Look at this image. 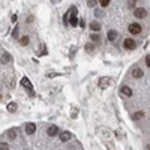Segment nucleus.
<instances>
[{
  "instance_id": "1",
  "label": "nucleus",
  "mask_w": 150,
  "mask_h": 150,
  "mask_svg": "<svg viewBox=\"0 0 150 150\" xmlns=\"http://www.w3.org/2000/svg\"><path fill=\"white\" fill-rule=\"evenodd\" d=\"M128 30H129L131 35H138V33H141V26L138 23H132V24H129Z\"/></svg>"
},
{
  "instance_id": "2",
  "label": "nucleus",
  "mask_w": 150,
  "mask_h": 150,
  "mask_svg": "<svg viewBox=\"0 0 150 150\" xmlns=\"http://www.w3.org/2000/svg\"><path fill=\"white\" fill-rule=\"evenodd\" d=\"M123 45H125V48H126V50H135V47H137L135 41H134V39H131V38L125 39V41H123Z\"/></svg>"
},
{
  "instance_id": "3",
  "label": "nucleus",
  "mask_w": 150,
  "mask_h": 150,
  "mask_svg": "<svg viewBox=\"0 0 150 150\" xmlns=\"http://www.w3.org/2000/svg\"><path fill=\"white\" fill-rule=\"evenodd\" d=\"M134 15H135L137 18H146L147 17V9H144V8H137L134 11Z\"/></svg>"
},
{
  "instance_id": "4",
  "label": "nucleus",
  "mask_w": 150,
  "mask_h": 150,
  "mask_svg": "<svg viewBox=\"0 0 150 150\" xmlns=\"http://www.w3.org/2000/svg\"><path fill=\"white\" fill-rule=\"evenodd\" d=\"M110 84H111V78H108V77H104V78L99 80V87H101L102 90H105Z\"/></svg>"
},
{
  "instance_id": "5",
  "label": "nucleus",
  "mask_w": 150,
  "mask_h": 150,
  "mask_svg": "<svg viewBox=\"0 0 150 150\" xmlns=\"http://www.w3.org/2000/svg\"><path fill=\"white\" fill-rule=\"evenodd\" d=\"M21 84H23L24 87H26V89L30 90V95H32V96L35 95V92H33V87H32V83H30V80H29L27 77H24L23 80H21Z\"/></svg>"
},
{
  "instance_id": "6",
  "label": "nucleus",
  "mask_w": 150,
  "mask_h": 150,
  "mask_svg": "<svg viewBox=\"0 0 150 150\" xmlns=\"http://www.w3.org/2000/svg\"><path fill=\"white\" fill-rule=\"evenodd\" d=\"M77 24H78V18H77V8H75V11L72 12V15H71V18H69V26L75 27Z\"/></svg>"
},
{
  "instance_id": "7",
  "label": "nucleus",
  "mask_w": 150,
  "mask_h": 150,
  "mask_svg": "<svg viewBox=\"0 0 150 150\" xmlns=\"http://www.w3.org/2000/svg\"><path fill=\"white\" fill-rule=\"evenodd\" d=\"M120 93L129 98V96H132V89L129 86H122V87H120Z\"/></svg>"
},
{
  "instance_id": "8",
  "label": "nucleus",
  "mask_w": 150,
  "mask_h": 150,
  "mask_svg": "<svg viewBox=\"0 0 150 150\" xmlns=\"http://www.w3.org/2000/svg\"><path fill=\"white\" fill-rule=\"evenodd\" d=\"M35 131H36V125H35V123H27V125H26V134H27V135L35 134Z\"/></svg>"
},
{
  "instance_id": "9",
  "label": "nucleus",
  "mask_w": 150,
  "mask_h": 150,
  "mask_svg": "<svg viewBox=\"0 0 150 150\" xmlns=\"http://www.w3.org/2000/svg\"><path fill=\"white\" fill-rule=\"evenodd\" d=\"M57 132H59V128L56 126V125H51V126L47 129V134L50 137H54V135H57Z\"/></svg>"
},
{
  "instance_id": "10",
  "label": "nucleus",
  "mask_w": 150,
  "mask_h": 150,
  "mask_svg": "<svg viewBox=\"0 0 150 150\" xmlns=\"http://www.w3.org/2000/svg\"><path fill=\"white\" fill-rule=\"evenodd\" d=\"M71 138H72V134H71L69 131H63L60 134V140L63 141V143H65V141H69Z\"/></svg>"
},
{
  "instance_id": "11",
  "label": "nucleus",
  "mask_w": 150,
  "mask_h": 150,
  "mask_svg": "<svg viewBox=\"0 0 150 150\" xmlns=\"http://www.w3.org/2000/svg\"><path fill=\"white\" fill-rule=\"evenodd\" d=\"M144 75V72H143V69H140V68H135V69L132 71V77L134 78H141Z\"/></svg>"
},
{
  "instance_id": "12",
  "label": "nucleus",
  "mask_w": 150,
  "mask_h": 150,
  "mask_svg": "<svg viewBox=\"0 0 150 150\" xmlns=\"http://www.w3.org/2000/svg\"><path fill=\"white\" fill-rule=\"evenodd\" d=\"M11 62V54L6 51H2V63H9Z\"/></svg>"
},
{
  "instance_id": "13",
  "label": "nucleus",
  "mask_w": 150,
  "mask_h": 150,
  "mask_svg": "<svg viewBox=\"0 0 150 150\" xmlns=\"http://www.w3.org/2000/svg\"><path fill=\"white\" fill-rule=\"evenodd\" d=\"M90 29H92V32L98 33L99 30H101V24L96 23V21H93V23H90Z\"/></svg>"
},
{
  "instance_id": "14",
  "label": "nucleus",
  "mask_w": 150,
  "mask_h": 150,
  "mask_svg": "<svg viewBox=\"0 0 150 150\" xmlns=\"http://www.w3.org/2000/svg\"><path fill=\"white\" fill-rule=\"evenodd\" d=\"M74 11H75V8L72 6V8H71V9L68 11V12H66L65 15H63V23H68V20H69V17L72 15V12H74Z\"/></svg>"
},
{
  "instance_id": "15",
  "label": "nucleus",
  "mask_w": 150,
  "mask_h": 150,
  "mask_svg": "<svg viewBox=\"0 0 150 150\" xmlns=\"http://www.w3.org/2000/svg\"><path fill=\"white\" fill-rule=\"evenodd\" d=\"M108 39H110V41H114V39H116V38H117V32H116V30H108Z\"/></svg>"
},
{
  "instance_id": "16",
  "label": "nucleus",
  "mask_w": 150,
  "mask_h": 150,
  "mask_svg": "<svg viewBox=\"0 0 150 150\" xmlns=\"http://www.w3.org/2000/svg\"><path fill=\"white\" fill-rule=\"evenodd\" d=\"M8 137H9V140H15L17 138V129H9L8 131Z\"/></svg>"
},
{
  "instance_id": "17",
  "label": "nucleus",
  "mask_w": 150,
  "mask_h": 150,
  "mask_svg": "<svg viewBox=\"0 0 150 150\" xmlns=\"http://www.w3.org/2000/svg\"><path fill=\"white\" fill-rule=\"evenodd\" d=\"M90 39H92V41H93V42H101V35H98V33H92V35H90Z\"/></svg>"
},
{
  "instance_id": "18",
  "label": "nucleus",
  "mask_w": 150,
  "mask_h": 150,
  "mask_svg": "<svg viewBox=\"0 0 150 150\" xmlns=\"http://www.w3.org/2000/svg\"><path fill=\"white\" fill-rule=\"evenodd\" d=\"M144 117V112L143 111H138V112H134V114H132V119H134V120H140V119H143Z\"/></svg>"
},
{
  "instance_id": "19",
  "label": "nucleus",
  "mask_w": 150,
  "mask_h": 150,
  "mask_svg": "<svg viewBox=\"0 0 150 150\" xmlns=\"http://www.w3.org/2000/svg\"><path fill=\"white\" fill-rule=\"evenodd\" d=\"M17 108H18V107H17V102H11L9 105H8V111H9V112H15V111H17Z\"/></svg>"
},
{
  "instance_id": "20",
  "label": "nucleus",
  "mask_w": 150,
  "mask_h": 150,
  "mask_svg": "<svg viewBox=\"0 0 150 150\" xmlns=\"http://www.w3.org/2000/svg\"><path fill=\"white\" fill-rule=\"evenodd\" d=\"M84 48H86V51L90 53V54H93V53H95V45H93V44H87Z\"/></svg>"
},
{
  "instance_id": "21",
  "label": "nucleus",
  "mask_w": 150,
  "mask_h": 150,
  "mask_svg": "<svg viewBox=\"0 0 150 150\" xmlns=\"http://www.w3.org/2000/svg\"><path fill=\"white\" fill-rule=\"evenodd\" d=\"M20 44H21L23 47H26V45L29 44V36H23L21 39H20Z\"/></svg>"
},
{
  "instance_id": "22",
  "label": "nucleus",
  "mask_w": 150,
  "mask_h": 150,
  "mask_svg": "<svg viewBox=\"0 0 150 150\" xmlns=\"http://www.w3.org/2000/svg\"><path fill=\"white\" fill-rule=\"evenodd\" d=\"M98 2H101V0H89V2H87V6H89V8H93V6L98 5Z\"/></svg>"
},
{
  "instance_id": "23",
  "label": "nucleus",
  "mask_w": 150,
  "mask_h": 150,
  "mask_svg": "<svg viewBox=\"0 0 150 150\" xmlns=\"http://www.w3.org/2000/svg\"><path fill=\"white\" fill-rule=\"evenodd\" d=\"M110 2H111V0H101V6H102V8H107V6L110 5Z\"/></svg>"
},
{
  "instance_id": "24",
  "label": "nucleus",
  "mask_w": 150,
  "mask_h": 150,
  "mask_svg": "<svg viewBox=\"0 0 150 150\" xmlns=\"http://www.w3.org/2000/svg\"><path fill=\"white\" fill-rule=\"evenodd\" d=\"M0 150H9V146L6 144V143H2L0 144Z\"/></svg>"
},
{
  "instance_id": "25",
  "label": "nucleus",
  "mask_w": 150,
  "mask_h": 150,
  "mask_svg": "<svg viewBox=\"0 0 150 150\" xmlns=\"http://www.w3.org/2000/svg\"><path fill=\"white\" fill-rule=\"evenodd\" d=\"M77 114H78V111H77V110H72V112H71V119H75L77 117Z\"/></svg>"
},
{
  "instance_id": "26",
  "label": "nucleus",
  "mask_w": 150,
  "mask_h": 150,
  "mask_svg": "<svg viewBox=\"0 0 150 150\" xmlns=\"http://www.w3.org/2000/svg\"><path fill=\"white\" fill-rule=\"evenodd\" d=\"M12 36H14V38H18V29H17V27L14 29V32H12Z\"/></svg>"
},
{
  "instance_id": "27",
  "label": "nucleus",
  "mask_w": 150,
  "mask_h": 150,
  "mask_svg": "<svg viewBox=\"0 0 150 150\" xmlns=\"http://www.w3.org/2000/svg\"><path fill=\"white\" fill-rule=\"evenodd\" d=\"M95 15H96V17H102V15H104V12H102V11H99V9H96Z\"/></svg>"
},
{
  "instance_id": "28",
  "label": "nucleus",
  "mask_w": 150,
  "mask_h": 150,
  "mask_svg": "<svg viewBox=\"0 0 150 150\" xmlns=\"http://www.w3.org/2000/svg\"><path fill=\"white\" fill-rule=\"evenodd\" d=\"M146 65L150 68V56H147V59H146Z\"/></svg>"
},
{
  "instance_id": "29",
  "label": "nucleus",
  "mask_w": 150,
  "mask_h": 150,
  "mask_svg": "<svg viewBox=\"0 0 150 150\" xmlns=\"http://www.w3.org/2000/svg\"><path fill=\"white\" fill-rule=\"evenodd\" d=\"M11 20H12V23H17V20H18V17H17V15H12V18H11Z\"/></svg>"
},
{
  "instance_id": "30",
  "label": "nucleus",
  "mask_w": 150,
  "mask_h": 150,
  "mask_svg": "<svg viewBox=\"0 0 150 150\" xmlns=\"http://www.w3.org/2000/svg\"><path fill=\"white\" fill-rule=\"evenodd\" d=\"M147 150H150V144H149V146H147Z\"/></svg>"
}]
</instances>
